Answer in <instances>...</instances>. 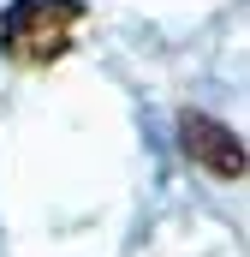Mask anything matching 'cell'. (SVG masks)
Masks as SVG:
<instances>
[{"label":"cell","instance_id":"cell-1","mask_svg":"<svg viewBox=\"0 0 250 257\" xmlns=\"http://www.w3.org/2000/svg\"><path fill=\"white\" fill-rule=\"evenodd\" d=\"M84 30V0H12L0 18V54L12 66H54Z\"/></svg>","mask_w":250,"mask_h":257},{"label":"cell","instance_id":"cell-2","mask_svg":"<svg viewBox=\"0 0 250 257\" xmlns=\"http://www.w3.org/2000/svg\"><path fill=\"white\" fill-rule=\"evenodd\" d=\"M179 150L220 180H244V138L208 114H179Z\"/></svg>","mask_w":250,"mask_h":257}]
</instances>
